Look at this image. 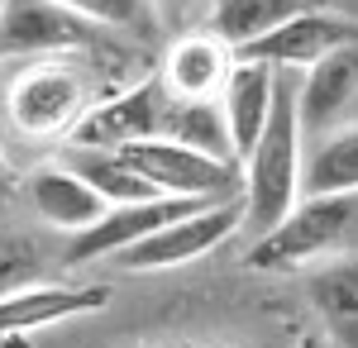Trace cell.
<instances>
[{"instance_id":"6","label":"cell","mask_w":358,"mask_h":348,"mask_svg":"<svg viewBox=\"0 0 358 348\" xmlns=\"http://www.w3.org/2000/svg\"><path fill=\"white\" fill-rule=\"evenodd\" d=\"M120 153L158 196H172V201H229V196H239V182H244L239 162H215L182 143H167V138H148Z\"/></svg>"},{"instance_id":"4","label":"cell","mask_w":358,"mask_h":348,"mask_svg":"<svg viewBox=\"0 0 358 348\" xmlns=\"http://www.w3.org/2000/svg\"><path fill=\"white\" fill-rule=\"evenodd\" d=\"M101 48V24L57 0H5L0 5V62L82 57Z\"/></svg>"},{"instance_id":"9","label":"cell","mask_w":358,"mask_h":348,"mask_svg":"<svg viewBox=\"0 0 358 348\" xmlns=\"http://www.w3.org/2000/svg\"><path fill=\"white\" fill-rule=\"evenodd\" d=\"M196 205H206V201H172V196H153V201H138V205H110V210L101 215L91 229L72 234L67 253H62V263H67V268H82V263L110 258V253L120 258L124 248H134V243L148 239L153 229L172 224L177 215H192Z\"/></svg>"},{"instance_id":"2","label":"cell","mask_w":358,"mask_h":348,"mask_svg":"<svg viewBox=\"0 0 358 348\" xmlns=\"http://www.w3.org/2000/svg\"><path fill=\"white\" fill-rule=\"evenodd\" d=\"M349 253H358V191H334L301 196L282 224L248 243L244 263L253 272H310Z\"/></svg>"},{"instance_id":"24","label":"cell","mask_w":358,"mask_h":348,"mask_svg":"<svg viewBox=\"0 0 358 348\" xmlns=\"http://www.w3.org/2000/svg\"><path fill=\"white\" fill-rule=\"evenodd\" d=\"M153 5H177V0H153Z\"/></svg>"},{"instance_id":"25","label":"cell","mask_w":358,"mask_h":348,"mask_svg":"<svg viewBox=\"0 0 358 348\" xmlns=\"http://www.w3.org/2000/svg\"><path fill=\"white\" fill-rule=\"evenodd\" d=\"M0 348H10V339H0Z\"/></svg>"},{"instance_id":"19","label":"cell","mask_w":358,"mask_h":348,"mask_svg":"<svg viewBox=\"0 0 358 348\" xmlns=\"http://www.w3.org/2000/svg\"><path fill=\"white\" fill-rule=\"evenodd\" d=\"M62 167L77 172L86 187L96 191L106 205H138V201H153L158 191L138 177L134 167L124 162V153H101V148H67Z\"/></svg>"},{"instance_id":"12","label":"cell","mask_w":358,"mask_h":348,"mask_svg":"<svg viewBox=\"0 0 358 348\" xmlns=\"http://www.w3.org/2000/svg\"><path fill=\"white\" fill-rule=\"evenodd\" d=\"M229 67H234V53L215 34H187L167 48L158 77H163L172 101H215Z\"/></svg>"},{"instance_id":"8","label":"cell","mask_w":358,"mask_h":348,"mask_svg":"<svg viewBox=\"0 0 358 348\" xmlns=\"http://www.w3.org/2000/svg\"><path fill=\"white\" fill-rule=\"evenodd\" d=\"M358 43V20L330 15V10H315L306 5L301 15H292L287 24H277L273 34H263L258 43L239 48V62H263L273 72H306L315 62H325L330 53Z\"/></svg>"},{"instance_id":"10","label":"cell","mask_w":358,"mask_h":348,"mask_svg":"<svg viewBox=\"0 0 358 348\" xmlns=\"http://www.w3.org/2000/svg\"><path fill=\"white\" fill-rule=\"evenodd\" d=\"M110 305L106 287H62V282H29L20 291L0 296V339H20L67 324L77 315H96Z\"/></svg>"},{"instance_id":"18","label":"cell","mask_w":358,"mask_h":348,"mask_svg":"<svg viewBox=\"0 0 358 348\" xmlns=\"http://www.w3.org/2000/svg\"><path fill=\"white\" fill-rule=\"evenodd\" d=\"M310 0H215L210 5V34L220 38L229 53H239L248 43H258L263 34L287 24L292 15H301Z\"/></svg>"},{"instance_id":"23","label":"cell","mask_w":358,"mask_h":348,"mask_svg":"<svg viewBox=\"0 0 358 348\" xmlns=\"http://www.w3.org/2000/svg\"><path fill=\"white\" fill-rule=\"evenodd\" d=\"M296 348H330V344H325L320 334H301V339H296Z\"/></svg>"},{"instance_id":"14","label":"cell","mask_w":358,"mask_h":348,"mask_svg":"<svg viewBox=\"0 0 358 348\" xmlns=\"http://www.w3.org/2000/svg\"><path fill=\"white\" fill-rule=\"evenodd\" d=\"M273 81L277 72L263 67V62H239L229 67V77L220 86V110H224V129H229V143H234V158H248V148L258 143L268 115H273Z\"/></svg>"},{"instance_id":"26","label":"cell","mask_w":358,"mask_h":348,"mask_svg":"<svg viewBox=\"0 0 358 348\" xmlns=\"http://www.w3.org/2000/svg\"><path fill=\"white\" fill-rule=\"evenodd\" d=\"M0 5H5V0H0Z\"/></svg>"},{"instance_id":"16","label":"cell","mask_w":358,"mask_h":348,"mask_svg":"<svg viewBox=\"0 0 358 348\" xmlns=\"http://www.w3.org/2000/svg\"><path fill=\"white\" fill-rule=\"evenodd\" d=\"M358 191V124H334L301 153V196Z\"/></svg>"},{"instance_id":"15","label":"cell","mask_w":358,"mask_h":348,"mask_svg":"<svg viewBox=\"0 0 358 348\" xmlns=\"http://www.w3.org/2000/svg\"><path fill=\"white\" fill-rule=\"evenodd\" d=\"M306 296L320 315L325 344L330 348H358V253L334 258L325 268H310Z\"/></svg>"},{"instance_id":"21","label":"cell","mask_w":358,"mask_h":348,"mask_svg":"<svg viewBox=\"0 0 358 348\" xmlns=\"http://www.w3.org/2000/svg\"><path fill=\"white\" fill-rule=\"evenodd\" d=\"M38 282V253L24 239H0V296Z\"/></svg>"},{"instance_id":"17","label":"cell","mask_w":358,"mask_h":348,"mask_svg":"<svg viewBox=\"0 0 358 348\" xmlns=\"http://www.w3.org/2000/svg\"><path fill=\"white\" fill-rule=\"evenodd\" d=\"M167 143H182L192 153H206L215 162H239L234 158V143L224 129V110L220 101H167L163 110V134Z\"/></svg>"},{"instance_id":"7","label":"cell","mask_w":358,"mask_h":348,"mask_svg":"<svg viewBox=\"0 0 358 348\" xmlns=\"http://www.w3.org/2000/svg\"><path fill=\"white\" fill-rule=\"evenodd\" d=\"M167 86L163 77L134 81L124 91H115L106 101L86 110L77 119V129L67 134V148H101V153H120V148H134V143H148V138L163 134V110H167Z\"/></svg>"},{"instance_id":"1","label":"cell","mask_w":358,"mask_h":348,"mask_svg":"<svg viewBox=\"0 0 358 348\" xmlns=\"http://www.w3.org/2000/svg\"><path fill=\"white\" fill-rule=\"evenodd\" d=\"M296 77L277 72L273 81V115L263 124L258 143L244 158V229L258 239L282 224L292 205L301 201V119H296Z\"/></svg>"},{"instance_id":"3","label":"cell","mask_w":358,"mask_h":348,"mask_svg":"<svg viewBox=\"0 0 358 348\" xmlns=\"http://www.w3.org/2000/svg\"><path fill=\"white\" fill-rule=\"evenodd\" d=\"M91 110V77L77 57H38L5 86L10 129L24 138H67Z\"/></svg>"},{"instance_id":"11","label":"cell","mask_w":358,"mask_h":348,"mask_svg":"<svg viewBox=\"0 0 358 348\" xmlns=\"http://www.w3.org/2000/svg\"><path fill=\"white\" fill-rule=\"evenodd\" d=\"M358 96V43L330 53L325 62L306 67L296 77V119H301V134H325L334 129Z\"/></svg>"},{"instance_id":"5","label":"cell","mask_w":358,"mask_h":348,"mask_svg":"<svg viewBox=\"0 0 358 348\" xmlns=\"http://www.w3.org/2000/svg\"><path fill=\"white\" fill-rule=\"evenodd\" d=\"M244 229V201L229 196V201H206L192 215H177L172 224L153 229L148 239H138L134 248L120 253V263L129 272H163V268H182L196 263L206 253H215L220 243H229Z\"/></svg>"},{"instance_id":"22","label":"cell","mask_w":358,"mask_h":348,"mask_svg":"<svg viewBox=\"0 0 358 348\" xmlns=\"http://www.w3.org/2000/svg\"><path fill=\"white\" fill-rule=\"evenodd\" d=\"M15 191V172H10V162H5V153H0V201Z\"/></svg>"},{"instance_id":"20","label":"cell","mask_w":358,"mask_h":348,"mask_svg":"<svg viewBox=\"0 0 358 348\" xmlns=\"http://www.w3.org/2000/svg\"><path fill=\"white\" fill-rule=\"evenodd\" d=\"M57 5L77 10L82 20L110 29V34H124V38H153V29H158L153 0H57Z\"/></svg>"},{"instance_id":"13","label":"cell","mask_w":358,"mask_h":348,"mask_svg":"<svg viewBox=\"0 0 358 348\" xmlns=\"http://www.w3.org/2000/svg\"><path fill=\"white\" fill-rule=\"evenodd\" d=\"M29 205L38 210V219H48L53 229H67V234H82L91 229L101 215L110 210L96 191L86 187L77 172H67L62 162H43V167H34L29 172Z\"/></svg>"}]
</instances>
